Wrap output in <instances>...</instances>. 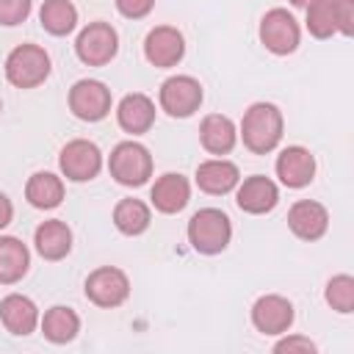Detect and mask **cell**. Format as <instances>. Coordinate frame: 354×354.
Masks as SVG:
<instances>
[{
  "mask_svg": "<svg viewBox=\"0 0 354 354\" xmlns=\"http://www.w3.org/2000/svg\"><path fill=\"white\" fill-rule=\"evenodd\" d=\"M113 3H116V11L122 17H127V19H141L155 6V0H113Z\"/></svg>",
  "mask_w": 354,
  "mask_h": 354,
  "instance_id": "cell-32",
  "label": "cell"
},
{
  "mask_svg": "<svg viewBox=\"0 0 354 354\" xmlns=\"http://www.w3.org/2000/svg\"><path fill=\"white\" fill-rule=\"evenodd\" d=\"M307 30L315 39H329L337 33L335 25V0H315L307 6Z\"/></svg>",
  "mask_w": 354,
  "mask_h": 354,
  "instance_id": "cell-27",
  "label": "cell"
},
{
  "mask_svg": "<svg viewBox=\"0 0 354 354\" xmlns=\"http://www.w3.org/2000/svg\"><path fill=\"white\" fill-rule=\"evenodd\" d=\"M50 75V55L39 44H19L6 58V80L17 88H36Z\"/></svg>",
  "mask_w": 354,
  "mask_h": 354,
  "instance_id": "cell-3",
  "label": "cell"
},
{
  "mask_svg": "<svg viewBox=\"0 0 354 354\" xmlns=\"http://www.w3.org/2000/svg\"><path fill=\"white\" fill-rule=\"evenodd\" d=\"M11 218H14V205H11V199L0 191V230H6V227L11 224Z\"/></svg>",
  "mask_w": 354,
  "mask_h": 354,
  "instance_id": "cell-33",
  "label": "cell"
},
{
  "mask_svg": "<svg viewBox=\"0 0 354 354\" xmlns=\"http://www.w3.org/2000/svg\"><path fill=\"white\" fill-rule=\"evenodd\" d=\"M58 166H61V174L66 180H72V183H88L102 169V152H100V147L94 141L75 138V141H69L61 149Z\"/></svg>",
  "mask_w": 354,
  "mask_h": 354,
  "instance_id": "cell-9",
  "label": "cell"
},
{
  "mask_svg": "<svg viewBox=\"0 0 354 354\" xmlns=\"http://www.w3.org/2000/svg\"><path fill=\"white\" fill-rule=\"evenodd\" d=\"M310 3H315V0H290V6H296V8H307Z\"/></svg>",
  "mask_w": 354,
  "mask_h": 354,
  "instance_id": "cell-34",
  "label": "cell"
},
{
  "mask_svg": "<svg viewBox=\"0 0 354 354\" xmlns=\"http://www.w3.org/2000/svg\"><path fill=\"white\" fill-rule=\"evenodd\" d=\"M25 199L39 207V210H53L61 205L64 199V183L61 177H55L53 171H36L30 174L28 185H25Z\"/></svg>",
  "mask_w": 354,
  "mask_h": 354,
  "instance_id": "cell-23",
  "label": "cell"
},
{
  "mask_svg": "<svg viewBox=\"0 0 354 354\" xmlns=\"http://www.w3.org/2000/svg\"><path fill=\"white\" fill-rule=\"evenodd\" d=\"M335 25L343 36L354 33V0H335Z\"/></svg>",
  "mask_w": 354,
  "mask_h": 354,
  "instance_id": "cell-30",
  "label": "cell"
},
{
  "mask_svg": "<svg viewBox=\"0 0 354 354\" xmlns=\"http://www.w3.org/2000/svg\"><path fill=\"white\" fill-rule=\"evenodd\" d=\"M232 238L230 216L218 207H202L188 221V243L199 254H218L227 249Z\"/></svg>",
  "mask_w": 354,
  "mask_h": 354,
  "instance_id": "cell-2",
  "label": "cell"
},
{
  "mask_svg": "<svg viewBox=\"0 0 354 354\" xmlns=\"http://www.w3.org/2000/svg\"><path fill=\"white\" fill-rule=\"evenodd\" d=\"M301 30L296 17L288 8H271L260 19V41L274 55H290L299 47Z\"/></svg>",
  "mask_w": 354,
  "mask_h": 354,
  "instance_id": "cell-7",
  "label": "cell"
},
{
  "mask_svg": "<svg viewBox=\"0 0 354 354\" xmlns=\"http://www.w3.org/2000/svg\"><path fill=\"white\" fill-rule=\"evenodd\" d=\"M149 221H152L149 205L141 199H122L113 207V224L124 235H141L149 227Z\"/></svg>",
  "mask_w": 354,
  "mask_h": 354,
  "instance_id": "cell-26",
  "label": "cell"
},
{
  "mask_svg": "<svg viewBox=\"0 0 354 354\" xmlns=\"http://www.w3.org/2000/svg\"><path fill=\"white\" fill-rule=\"evenodd\" d=\"M80 332V318L72 307H64V304H55L44 313L41 318V335L50 340V343H69L75 340Z\"/></svg>",
  "mask_w": 354,
  "mask_h": 354,
  "instance_id": "cell-24",
  "label": "cell"
},
{
  "mask_svg": "<svg viewBox=\"0 0 354 354\" xmlns=\"http://www.w3.org/2000/svg\"><path fill=\"white\" fill-rule=\"evenodd\" d=\"M243 147L254 155H268L282 141V111L274 102H254L241 119Z\"/></svg>",
  "mask_w": 354,
  "mask_h": 354,
  "instance_id": "cell-1",
  "label": "cell"
},
{
  "mask_svg": "<svg viewBox=\"0 0 354 354\" xmlns=\"http://www.w3.org/2000/svg\"><path fill=\"white\" fill-rule=\"evenodd\" d=\"M33 243L44 260H64L72 252V230L61 218L41 221L33 232Z\"/></svg>",
  "mask_w": 354,
  "mask_h": 354,
  "instance_id": "cell-20",
  "label": "cell"
},
{
  "mask_svg": "<svg viewBox=\"0 0 354 354\" xmlns=\"http://www.w3.org/2000/svg\"><path fill=\"white\" fill-rule=\"evenodd\" d=\"M199 141L210 155H227V152H232V147L238 141V130L230 116L210 113L199 124Z\"/></svg>",
  "mask_w": 354,
  "mask_h": 354,
  "instance_id": "cell-21",
  "label": "cell"
},
{
  "mask_svg": "<svg viewBox=\"0 0 354 354\" xmlns=\"http://www.w3.org/2000/svg\"><path fill=\"white\" fill-rule=\"evenodd\" d=\"M69 111L83 122H100L111 111V88L100 80L83 77L69 88Z\"/></svg>",
  "mask_w": 354,
  "mask_h": 354,
  "instance_id": "cell-10",
  "label": "cell"
},
{
  "mask_svg": "<svg viewBox=\"0 0 354 354\" xmlns=\"http://www.w3.org/2000/svg\"><path fill=\"white\" fill-rule=\"evenodd\" d=\"M277 177L288 188H304L315 177V158L310 149L293 144L277 155Z\"/></svg>",
  "mask_w": 354,
  "mask_h": 354,
  "instance_id": "cell-13",
  "label": "cell"
},
{
  "mask_svg": "<svg viewBox=\"0 0 354 354\" xmlns=\"http://www.w3.org/2000/svg\"><path fill=\"white\" fill-rule=\"evenodd\" d=\"M39 22L53 36H66L77 25V8L69 0H44L39 8Z\"/></svg>",
  "mask_w": 354,
  "mask_h": 354,
  "instance_id": "cell-25",
  "label": "cell"
},
{
  "mask_svg": "<svg viewBox=\"0 0 354 354\" xmlns=\"http://www.w3.org/2000/svg\"><path fill=\"white\" fill-rule=\"evenodd\" d=\"M30 252L14 235H0V285H14L28 274Z\"/></svg>",
  "mask_w": 354,
  "mask_h": 354,
  "instance_id": "cell-22",
  "label": "cell"
},
{
  "mask_svg": "<svg viewBox=\"0 0 354 354\" xmlns=\"http://www.w3.org/2000/svg\"><path fill=\"white\" fill-rule=\"evenodd\" d=\"M149 199H152V205H155L158 213L171 216V213H180V210L188 205V199H191V185H188V180H185L183 174L169 171V174H163V177L155 180V185H152V191H149Z\"/></svg>",
  "mask_w": 354,
  "mask_h": 354,
  "instance_id": "cell-19",
  "label": "cell"
},
{
  "mask_svg": "<svg viewBox=\"0 0 354 354\" xmlns=\"http://www.w3.org/2000/svg\"><path fill=\"white\" fill-rule=\"evenodd\" d=\"M75 53L86 66H105L119 53V33L108 22H88L75 41Z\"/></svg>",
  "mask_w": 354,
  "mask_h": 354,
  "instance_id": "cell-5",
  "label": "cell"
},
{
  "mask_svg": "<svg viewBox=\"0 0 354 354\" xmlns=\"http://www.w3.org/2000/svg\"><path fill=\"white\" fill-rule=\"evenodd\" d=\"M235 202L243 213H252V216H260V213H268L277 207L279 202V188L274 185V180L263 177V174H252L246 177L241 185H235Z\"/></svg>",
  "mask_w": 354,
  "mask_h": 354,
  "instance_id": "cell-14",
  "label": "cell"
},
{
  "mask_svg": "<svg viewBox=\"0 0 354 354\" xmlns=\"http://www.w3.org/2000/svg\"><path fill=\"white\" fill-rule=\"evenodd\" d=\"M326 304L343 315L354 313V277L348 274H337L326 282Z\"/></svg>",
  "mask_w": 354,
  "mask_h": 354,
  "instance_id": "cell-28",
  "label": "cell"
},
{
  "mask_svg": "<svg viewBox=\"0 0 354 354\" xmlns=\"http://www.w3.org/2000/svg\"><path fill=\"white\" fill-rule=\"evenodd\" d=\"M108 169H111V177L119 185L138 188L152 177V155L138 141H122L111 149Z\"/></svg>",
  "mask_w": 354,
  "mask_h": 354,
  "instance_id": "cell-4",
  "label": "cell"
},
{
  "mask_svg": "<svg viewBox=\"0 0 354 354\" xmlns=\"http://www.w3.org/2000/svg\"><path fill=\"white\" fill-rule=\"evenodd\" d=\"M144 55L152 66L158 69H169V66H177L185 55V39L177 28L171 25H158L147 33L144 39Z\"/></svg>",
  "mask_w": 354,
  "mask_h": 354,
  "instance_id": "cell-11",
  "label": "cell"
},
{
  "mask_svg": "<svg viewBox=\"0 0 354 354\" xmlns=\"http://www.w3.org/2000/svg\"><path fill=\"white\" fill-rule=\"evenodd\" d=\"M158 102H160V108L169 116L185 119L194 111H199V105H202V86L191 75H174V77H169V80L160 83Z\"/></svg>",
  "mask_w": 354,
  "mask_h": 354,
  "instance_id": "cell-8",
  "label": "cell"
},
{
  "mask_svg": "<svg viewBox=\"0 0 354 354\" xmlns=\"http://www.w3.org/2000/svg\"><path fill=\"white\" fill-rule=\"evenodd\" d=\"M252 324L263 335H282L293 324V304L285 296L268 293L252 304Z\"/></svg>",
  "mask_w": 354,
  "mask_h": 354,
  "instance_id": "cell-12",
  "label": "cell"
},
{
  "mask_svg": "<svg viewBox=\"0 0 354 354\" xmlns=\"http://www.w3.org/2000/svg\"><path fill=\"white\" fill-rule=\"evenodd\" d=\"M288 227L301 241H318L329 227V213H326V207L321 202L299 199L288 210Z\"/></svg>",
  "mask_w": 354,
  "mask_h": 354,
  "instance_id": "cell-15",
  "label": "cell"
},
{
  "mask_svg": "<svg viewBox=\"0 0 354 354\" xmlns=\"http://www.w3.org/2000/svg\"><path fill=\"white\" fill-rule=\"evenodd\" d=\"M86 299L97 307H119L127 301L130 296V279L122 268H113V266H102V268H94L88 277H86Z\"/></svg>",
  "mask_w": 354,
  "mask_h": 354,
  "instance_id": "cell-6",
  "label": "cell"
},
{
  "mask_svg": "<svg viewBox=\"0 0 354 354\" xmlns=\"http://www.w3.org/2000/svg\"><path fill=\"white\" fill-rule=\"evenodd\" d=\"M30 6L33 0H0V25L6 28L22 25L30 14Z\"/></svg>",
  "mask_w": 354,
  "mask_h": 354,
  "instance_id": "cell-29",
  "label": "cell"
},
{
  "mask_svg": "<svg viewBox=\"0 0 354 354\" xmlns=\"http://www.w3.org/2000/svg\"><path fill=\"white\" fill-rule=\"evenodd\" d=\"M116 122L124 133L130 136H141L152 127L155 122V102L141 94V91H133V94H124L116 105Z\"/></svg>",
  "mask_w": 354,
  "mask_h": 354,
  "instance_id": "cell-16",
  "label": "cell"
},
{
  "mask_svg": "<svg viewBox=\"0 0 354 354\" xmlns=\"http://www.w3.org/2000/svg\"><path fill=\"white\" fill-rule=\"evenodd\" d=\"M318 346L310 340V337H304V335H290V337H282L279 343H274V351H288V354H293V351H299V354H313Z\"/></svg>",
  "mask_w": 354,
  "mask_h": 354,
  "instance_id": "cell-31",
  "label": "cell"
},
{
  "mask_svg": "<svg viewBox=\"0 0 354 354\" xmlns=\"http://www.w3.org/2000/svg\"><path fill=\"white\" fill-rule=\"evenodd\" d=\"M0 111H3V102H0Z\"/></svg>",
  "mask_w": 354,
  "mask_h": 354,
  "instance_id": "cell-35",
  "label": "cell"
},
{
  "mask_svg": "<svg viewBox=\"0 0 354 354\" xmlns=\"http://www.w3.org/2000/svg\"><path fill=\"white\" fill-rule=\"evenodd\" d=\"M0 321L11 335L25 337L39 326V307L22 293H8L0 301Z\"/></svg>",
  "mask_w": 354,
  "mask_h": 354,
  "instance_id": "cell-18",
  "label": "cell"
},
{
  "mask_svg": "<svg viewBox=\"0 0 354 354\" xmlns=\"http://www.w3.org/2000/svg\"><path fill=\"white\" fill-rule=\"evenodd\" d=\"M238 183H241L238 166L230 163V160H224V158H210V160H205V163L196 166V185H199V191H205V194L224 196V194H230Z\"/></svg>",
  "mask_w": 354,
  "mask_h": 354,
  "instance_id": "cell-17",
  "label": "cell"
}]
</instances>
